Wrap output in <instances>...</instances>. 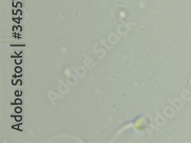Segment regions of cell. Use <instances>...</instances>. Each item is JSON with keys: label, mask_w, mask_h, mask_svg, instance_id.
I'll list each match as a JSON object with an SVG mask.
<instances>
[{"label": "cell", "mask_w": 191, "mask_h": 143, "mask_svg": "<svg viewBox=\"0 0 191 143\" xmlns=\"http://www.w3.org/2000/svg\"><path fill=\"white\" fill-rule=\"evenodd\" d=\"M21 119H22V117H16L17 121H20Z\"/></svg>", "instance_id": "cell-4"}, {"label": "cell", "mask_w": 191, "mask_h": 143, "mask_svg": "<svg viewBox=\"0 0 191 143\" xmlns=\"http://www.w3.org/2000/svg\"><path fill=\"white\" fill-rule=\"evenodd\" d=\"M15 71H16V72H22V69H21L20 67H17Z\"/></svg>", "instance_id": "cell-3"}, {"label": "cell", "mask_w": 191, "mask_h": 143, "mask_svg": "<svg viewBox=\"0 0 191 143\" xmlns=\"http://www.w3.org/2000/svg\"><path fill=\"white\" fill-rule=\"evenodd\" d=\"M15 104H22V101L20 99H16L15 100Z\"/></svg>", "instance_id": "cell-1"}, {"label": "cell", "mask_w": 191, "mask_h": 143, "mask_svg": "<svg viewBox=\"0 0 191 143\" xmlns=\"http://www.w3.org/2000/svg\"><path fill=\"white\" fill-rule=\"evenodd\" d=\"M15 111H17V113H21L22 112V109L20 107H17V108H15Z\"/></svg>", "instance_id": "cell-2"}, {"label": "cell", "mask_w": 191, "mask_h": 143, "mask_svg": "<svg viewBox=\"0 0 191 143\" xmlns=\"http://www.w3.org/2000/svg\"><path fill=\"white\" fill-rule=\"evenodd\" d=\"M15 61H16V62H18V64H19V63L21 62V59H15Z\"/></svg>", "instance_id": "cell-5"}]
</instances>
